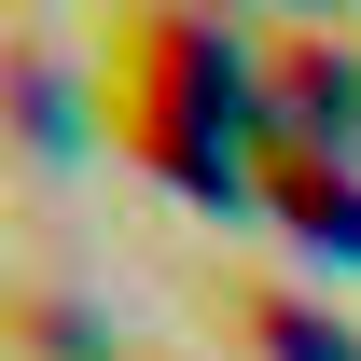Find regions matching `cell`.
Segmentation results:
<instances>
[{
    "mask_svg": "<svg viewBox=\"0 0 361 361\" xmlns=\"http://www.w3.org/2000/svg\"><path fill=\"white\" fill-rule=\"evenodd\" d=\"M264 111V70L223 42V28H195V14H139L111 28V126H126L139 167H167L180 195H250L236 167V126Z\"/></svg>",
    "mask_w": 361,
    "mask_h": 361,
    "instance_id": "obj_1",
    "label": "cell"
},
{
    "mask_svg": "<svg viewBox=\"0 0 361 361\" xmlns=\"http://www.w3.org/2000/svg\"><path fill=\"white\" fill-rule=\"evenodd\" d=\"M250 209H278V236L306 264H361V167H334L306 139H264L250 153Z\"/></svg>",
    "mask_w": 361,
    "mask_h": 361,
    "instance_id": "obj_2",
    "label": "cell"
},
{
    "mask_svg": "<svg viewBox=\"0 0 361 361\" xmlns=\"http://www.w3.org/2000/svg\"><path fill=\"white\" fill-rule=\"evenodd\" d=\"M209 334L236 361H361V334L319 292H278V278H209Z\"/></svg>",
    "mask_w": 361,
    "mask_h": 361,
    "instance_id": "obj_3",
    "label": "cell"
}]
</instances>
